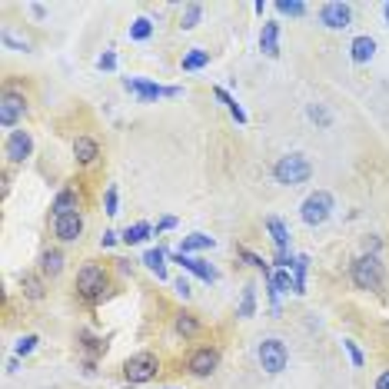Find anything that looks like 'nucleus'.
Segmentation results:
<instances>
[{
	"mask_svg": "<svg viewBox=\"0 0 389 389\" xmlns=\"http://www.w3.org/2000/svg\"><path fill=\"white\" fill-rule=\"evenodd\" d=\"M4 47H11V50H30V40L27 37H17L13 30L4 33Z\"/></svg>",
	"mask_w": 389,
	"mask_h": 389,
	"instance_id": "c9c22d12",
	"label": "nucleus"
},
{
	"mask_svg": "<svg viewBox=\"0 0 389 389\" xmlns=\"http://www.w3.org/2000/svg\"><path fill=\"white\" fill-rule=\"evenodd\" d=\"M320 23H323L326 30H346L353 23V7L343 4V0H326L323 7H320Z\"/></svg>",
	"mask_w": 389,
	"mask_h": 389,
	"instance_id": "6e6552de",
	"label": "nucleus"
},
{
	"mask_svg": "<svg viewBox=\"0 0 389 389\" xmlns=\"http://www.w3.org/2000/svg\"><path fill=\"white\" fill-rule=\"evenodd\" d=\"M200 17H203V4H186L184 13H180V27H184V30H193L196 23H200Z\"/></svg>",
	"mask_w": 389,
	"mask_h": 389,
	"instance_id": "7c9ffc66",
	"label": "nucleus"
},
{
	"mask_svg": "<svg viewBox=\"0 0 389 389\" xmlns=\"http://www.w3.org/2000/svg\"><path fill=\"white\" fill-rule=\"evenodd\" d=\"M213 247H216L213 237H206V233H190V237H184V243H180V253L193 256L200 249H213Z\"/></svg>",
	"mask_w": 389,
	"mask_h": 389,
	"instance_id": "aec40b11",
	"label": "nucleus"
},
{
	"mask_svg": "<svg viewBox=\"0 0 389 389\" xmlns=\"http://www.w3.org/2000/svg\"><path fill=\"white\" fill-rule=\"evenodd\" d=\"M176 227V216H163L160 223H157V233H163V230H173Z\"/></svg>",
	"mask_w": 389,
	"mask_h": 389,
	"instance_id": "a19ab883",
	"label": "nucleus"
},
{
	"mask_svg": "<svg viewBox=\"0 0 389 389\" xmlns=\"http://www.w3.org/2000/svg\"><path fill=\"white\" fill-rule=\"evenodd\" d=\"M153 233L150 223H133V227H127L123 233H120V243H127V247H137V243H143V239Z\"/></svg>",
	"mask_w": 389,
	"mask_h": 389,
	"instance_id": "a878e982",
	"label": "nucleus"
},
{
	"mask_svg": "<svg viewBox=\"0 0 389 389\" xmlns=\"http://www.w3.org/2000/svg\"><path fill=\"white\" fill-rule=\"evenodd\" d=\"M97 67L100 70H117V54H113V50H103V54L97 57Z\"/></svg>",
	"mask_w": 389,
	"mask_h": 389,
	"instance_id": "4c0bfd02",
	"label": "nucleus"
},
{
	"mask_svg": "<svg viewBox=\"0 0 389 389\" xmlns=\"http://www.w3.org/2000/svg\"><path fill=\"white\" fill-rule=\"evenodd\" d=\"M376 57V40L369 37V33H359V37H353V43H349V60L356 67L369 64Z\"/></svg>",
	"mask_w": 389,
	"mask_h": 389,
	"instance_id": "4468645a",
	"label": "nucleus"
},
{
	"mask_svg": "<svg viewBox=\"0 0 389 389\" xmlns=\"http://www.w3.org/2000/svg\"><path fill=\"white\" fill-rule=\"evenodd\" d=\"M157 373H160V356L150 353V349H140V353H133V356L123 363V376H127V383H133V386L150 383Z\"/></svg>",
	"mask_w": 389,
	"mask_h": 389,
	"instance_id": "39448f33",
	"label": "nucleus"
},
{
	"mask_svg": "<svg viewBox=\"0 0 389 389\" xmlns=\"http://www.w3.org/2000/svg\"><path fill=\"white\" fill-rule=\"evenodd\" d=\"M213 94H216V100H220V103H227V110H230V117L237 120V123H247V110L239 107L237 103V97H233V94H227V90H223V86H213Z\"/></svg>",
	"mask_w": 389,
	"mask_h": 389,
	"instance_id": "b1692460",
	"label": "nucleus"
},
{
	"mask_svg": "<svg viewBox=\"0 0 389 389\" xmlns=\"http://www.w3.org/2000/svg\"><path fill=\"white\" fill-rule=\"evenodd\" d=\"M30 13L33 17H47V7L43 4H30Z\"/></svg>",
	"mask_w": 389,
	"mask_h": 389,
	"instance_id": "37998d69",
	"label": "nucleus"
},
{
	"mask_svg": "<svg viewBox=\"0 0 389 389\" xmlns=\"http://www.w3.org/2000/svg\"><path fill=\"white\" fill-rule=\"evenodd\" d=\"M383 21H386V27H389V0L383 4Z\"/></svg>",
	"mask_w": 389,
	"mask_h": 389,
	"instance_id": "a18cd8bd",
	"label": "nucleus"
},
{
	"mask_svg": "<svg viewBox=\"0 0 389 389\" xmlns=\"http://www.w3.org/2000/svg\"><path fill=\"white\" fill-rule=\"evenodd\" d=\"M173 290H176V296H184V300H190V280H186V276H180V280L173 283Z\"/></svg>",
	"mask_w": 389,
	"mask_h": 389,
	"instance_id": "58836bf2",
	"label": "nucleus"
},
{
	"mask_svg": "<svg viewBox=\"0 0 389 389\" xmlns=\"http://www.w3.org/2000/svg\"><path fill=\"white\" fill-rule=\"evenodd\" d=\"M343 349L349 353V359H353V366L356 369H363V363H366V356H363V349H359L353 339H343Z\"/></svg>",
	"mask_w": 389,
	"mask_h": 389,
	"instance_id": "e433bc0d",
	"label": "nucleus"
},
{
	"mask_svg": "<svg viewBox=\"0 0 389 389\" xmlns=\"http://www.w3.org/2000/svg\"><path fill=\"white\" fill-rule=\"evenodd\" d=\"M170 259H173V263H180L186 273H193L196 280H203V283H216V280H220V273H216L213 266H210L206 259H200V256H186V253L176 249V253H170Z\"/></svg>",
	"mask_w": 389,
	"mask_h": 389,
	"instance_id": "f8f14e48",
	"label": "nucleus"
},
{
	"mask_svg": "<svg viewBox=\"0 0 389 389\" xmlns=\"http://www.w3.org/2000/svg\"><path fill=\"white\" fill-rule=\"evenodd\" d=\"M84 233V216L80 213H67V216H54V237L60 243H77Z\"/></svg>",
	"mask_w": 389,
	"mask_h": 389,
	"instance_id": "ddd939ff",
	"label": "nucleus"
},
{
	"mask_svg": "<svg viewBox=\"0 0 389 389\" xmlns=\"http://www.w3.org/2000/svg\"><path fill=\"white\" fill-rule=\"evenodd\" d=\"M239 256H243V259H247V263H249V266H253V270H259V273H263V280H266V276H270V263H266V259H263V256H256V253H253V249H247V247H239Z\"/></svg>",
	"mask_w": 389,
	"mask_h": 389,
	"instance_id": "2f4dec72",
	"label": "nucleus"
},
{
	"mask_svg": "<svg viewBox=\"0 0 389 389\" xmlns=\"http://www.w3.org/2000/svg\"><path fill=\"white\" fill-rule=\"evenodd\" d=\"M120 239V233H113V230H107V233H103V237H100V247L107 249V247H113V243H117Z\"/></svg>",
	"mask_w": 389,
	"mask_h": 389,
	"instance_id": "ea45409f",
	"label": "nucleus"
},
{
	"mask_svg": "<svg viewBox=\"0 0 389 389\" xmlns=\"http://www.w3.org/2000/svg\"><path fill=\"white\" fill-rule=\"evenodd\" d=\"M256 356H259V366L266 369L270 376H280L283 369H286V363H290V349H286L283 339L270 336V339H263V343H259Z\"/></svg>",
	"mask_w": 389,
	"mask_h": 389,
	"instance_id": "423d86ee",
	"label": "nucleus"
},
{
	"mask_svg": "<svg viewBox=\"0 0 389 389\" xmlns=\"http://www.w3.org/2000/svg\"><path fill=\"white\" fill-rule=\"evenodd\" d=\"M306 117L313 120L316 127H333V113H329V107H326V103H310V107H306Z\"/></svg>",
	"mask_w": 389,
	"mask_h": 389,
	"instance_id": "c85d7f7f",
	"label": "nucleus"
},
{
	"mask_svg": "<svg viewBox=\"0 0 389 389\" xmlns=\"http://www.w3.org/2000/svg\"><path fill=\"white\" fill-rule=\"evenodd\" d=\"M180 67H184V70H203V67H210V54L200 50V47H193V50H186L184 54Z\"/></svg>",
	"mask_w": 389,
	"mask_h": 389,
	"instance_id": "cd10ccee",
	"label": "nucleus"
},
{
	"mask_svg": "<svg viewBox=\"0 0 389 389\" xmlns=\"http://www.w3.org/2000/svg\"><path fill=\"white\" fill-rule=\"evenodd\" d=\"M23 113H27V97L17 94V90H7L0 97V127L4 130L17 127V120H23Z\"/></svg>",
	"mask_w": 389,
	"mask_h": 389,
	"instance_id": "1a4fd4ad",
	"label": "nucleus"
},
{
	"mask_svg": "<svg viewBox=\"0 0 389 389\" xmlns=\"http://www.w3.org/2000/svg\"><path fill=\"white\" fill-rule=\"evenodd\" d=\"M276 11L286 13V17H303V13H306V4H303V0H276Z\"/></svg>",
	"mask_w": 389,
	"mask_h": 389,
	"instance_id": "473e14b6",
	"label": "nucleus"
},
{
	"mask_svg": "<svg viewBox=\"0 0 389 389\" xmlns=\"http://www.w3.org/2000/svg\"><path fill=\"white\" fill-rule=\"evenodd\" d=\"M110 290V273L103 270V266H97V263H86L84 270L77 273V296L86 303H100L103 296H107Z\"/></svg>",
	"mask_w": 389,
	"mask_h": 389,
	"instance_id": "f03ea898",
	"label": "nucleus"
},
{
	"mask_svg": "<svg viewBox=\"0 0 389 389\" xmlns=\"http://www.w3.org/2000/svg\"><path fill=\"white\" fill-rule=\"evenodd\" d=\"M259 50L266 57H280V21H266L259 30Z\"/></svg>",
	"mask_w": 389,
	"mask_h": 389,
	"instance_id": "2eb2a0df",
	"label": "nucleus"
},
{
	"mask_svg": "<svg viewBox=\"0 0 389 389\" xmlns=\"http://www.w3.org/2000/svg\"><path fill=\"white\" fill-rule=\"evenodd\" d=\"M74 157H77V163H84V167L97 163L100 143L94 140V137H77V140H74Z\"/></svg>",
	"mask_w": 389,
	"mask_h": 389,
	"instance_id": "dca6fc26",
	"label": "nucleus"
},
{
	"mask_svg": "<svg viewBox=\"0 0 389 389\" xmlns=\"http://www.w3.org/2000/svg\"><path fill=\"white\" fill-rule=\"evenodd\" d=\"M216 366H220V353H216L213 346H200V349H193L190 353V359H186V369L193 373V376H213Z\"/></svg>",
	"mask_w": 389,
	"mask_h": 389,
	"instance_id": "9d476101",
	"label": "nucleus"
},
{
	"mask_svg": "<svg viewBox=\"0 0 389 389\" xmlns=\"http://www.w3.org/2000/svg\"><path fill=\"white\" fill-rule=\"evenodd\" d=\"M153 37V21L150 17H137L130 23V40H150Z\"/></svg>",
	"mask_w": 389,
	"mask_h": 389,
	"instance_id": "c756f323",
	"label": "nucleus"
},
{
	"mask_svg": "<svg viewBox=\"0 0 389 389\" xmlns=\"http://www.w3.org/2000/svg\"><path fill=\"white\" fill-rule=\"evenodd\" d=\"M64 263H67V256L60 249H47L40 256V273L43 276H60V273H64Z\"/></svg>",
	"mask_w": 389,
	"mask_h": 389,
	"instance_id": "6ab92c4d",
	"label": "nucleus"
},
{
	"mask_svg": "<svg viewBox=\"0 0 389 389\" xmlns=\"http://www.w3.org/2000/svg\"><path fill=\"white\" fill-rule=\"evenodd\" d=\"M349 276L356 283V290H383V283H386V270H383L376 253H363V256L353 259Z\"/></svg>",
	"mask_w": 389,
	"mask_h": 389,
	"instance_id": "7ed1b4c3",
	"label": "nucleus"
},
{
	"mask_svg": "<svg viewBox=\"0 0 389 389\" xmlns=\"http://www.w3.org/2000/svg\"><path fill=\"white\" fill-rule=\"evenodd\" d=\"M237 316H239V320H253V316H256V286H253V283H247V286H243Z\"/></svg>",
	"mask_w": 389,
	"mask_h": 389,
	"instance_id": "412c9836",
	"label": "nucleus"
},
{
	"mask_svg": "<svg viewBox=\"0 0 389 389\" xmlns=\"http://www.w3.org/2000/svg\"><path fill=\"white\" fill-rule=\"evenodd\" d=\"M103 206H107V216H117V213H120V193H117V186H113V184L107 186V196H103Z\"/></svg>",
	"mask_w": 389,
	"mask_h": 389,
	"instance_id": "f704fd0d",
	"label": "nucleus"
},
{
	"mask_svg": "<svg viewBox=\"0 0 389 389\" xmlns=\"http://www.w3.org/2000/svg\"><path fill=\"white\" fill-rule=\"evenodd\" d=\"M173 329L184 336V339H193V336L200 333V320H196L193 313H176V320H173Z\"/></svg>",
	"mask_w": 389,
	"mask_h": 389,
	"instance_id": "393cba45",
	"label": "nucleus"
},
{
	"mask_svg": "<svg viewBox=\"0 0 389 389\" xmlns=\"http://www.w3.org/2000/svg\"><path fill=\"white\" fill-rule=\"evenodd\" d=\"M336 210V200L329 190H316V193H310L306 200H303L300 206V220L306 223V227H323L326 220L333 216Z\"/></svg>",
	"mask_w": 389,
	"mask_h": 389,
	"instance_id": "20e7f679",
	"label": "nucleus"
},
{
	"mask_svg": "<svg viewBox=\"0 0 389 389\" xmlns=\"http://www.w3.org/2000/svg\"><path fill=\"white\" fill-rule=\"evenodd\" d=\"M167 389H176V386H167Z\"/></svg>",
	"mask_w": 389,
	"mask_h": 389,
	"instance_id": "49530a36",
	"label": "nucleus"
},
{
	"mask_svg": "<svg viewBox=\"0 0 389 389\" xmlns=\"http://www.w3.org/2000/svg\"><path fill=\"white\" fill-rule=\"evenodd\" d=\"M54 216H67V213H80V193L77 190H60L54 196Z\"/></svg>",
	"mask_w": 389,
	"mask_h": 389,
	"instance_id": "f3484780",
	"label": "nucleus"
},
{
	"mask_svg": "<svg viewBox=\"0 0 389 389\" xmlns=\"http://www.w3.org/2000/svg\"><path fill=\"white\" fill-rule=\"evenodd\" d=\"M21 290L27 300H43L47 296V283H43V273H21Z\"/></svg>",
	"mask_w": 389,
	"mask_h": 389,
	"instance_id": "a211bd4d",
	"label": "nucleus"
},
{
	"mask_svg": "<svg viewBox=\"0 0 389 389\" xmlns=\"http://www.w3.org/2000/svg\"><path fill=\"white\" fill-rule=\"evenodd\" d=\"M33 153V137L27 130H11V137L4 143V157L11 163H23Z\"/></svg>",
	"mask_w": 389,
	"mask_h": 389,
	"instance_id": "9b49d317",
	"label": "nucleus"
},
{
	"mask_svg": "<svg viewBox=\"0 0 389 389\" xmlns=\"http://www.w3.org/2000/svg\"><path fill=\"white\" fill-rule=\"evenodd\" d=\"M143 266L157 273V280H167V253H163L160 247H157V249H147V253H143Z\"/></svg>",
	"mask_w": 389,
	"mask_h": 389,
	"instance_id": "5701e85b",
	"label": "nucleus"
},
{
	"mask_svg": "<svg viewBox=\"0 0 389 389\" xmlns=\"http://www.w3.org/2000/svg\"><path fill=\"white\" fill-rule=\"evenodd\" d=\"M273 176H276V184H283V186L310 184V176H313V163H310L306 153H286V157L276 160Z\"/></svg>",
	"mask_w": 389,
	"mask_h": 389,
	"instance_id": "f257e3e1",
	"label": "nucleus"
},
{
	"mask_svg": "<svg viewBox=\"0 0 389 389\" xmlns=\"http://www.w3.org/2000/svg\"><path fill=\"white\" fill-rule=\"evenodd\" d=\"M37 343H40V336L37 333H27V336H21V339H17V356H30L33 349H37Z\"/></svg>",
	"mask_w": 389,
	"mask_h": 389,
	"instance_id": "72a5a7b5",
	"label": "nucleus"
},
{
	"mask_svg": "<svg viewBox=\"0 0 389 389\" xmlns=\"http://www.w3.org/2000/svg\"><path fill=\"white\" fill-rule=\"evenodd\" d=\"M376 389H389V369H383L376 379Z\"/></svg>",
	"mask_w": 389,
	"mask_h": 389,
	"instance_id": "79ce46f5",
	"label": "nucleus"
},
{
	"mask_svg": "<svg viewBox=\"0 0 389 389\" xmlns=\"http://www.w3.org/2000/svg\"><path fill=\"white\" fill-rule=\"evenodd\" d=\"M17 369H21V356H13L11 363H7V373H17Z\"/></svg>",
	"mask_w": 389,
	"mask_h": 389,
	"instance_id": "c03bdc74",
	"label": "nucleus"
},
{
	"mask_svg": "<svg viewBox=\"0 0 389 389\" xmlns=\"http://www.w3.org/2000/svg\"><path fill=\"white\" fill-rule=\"evenodd\" d=\"M306 270H310V256H296V263H293V293H306Z\"/></svg>",
	"mask_w": 389,
	"mask_h": 389,
	"instance_id": "bb28decb",
	"label": "nucleus"
},
{
	"mask_svg": "<svg viewBox=\"0 0 389 389\" xmlns=\"http://www.w3.org/2000/svg\"><path fill=\"white\" fill-rule=\"evenodd\" d=\"M123 90H130L133 97H140L143 103H150L157 97H180L184 94L180 86H163V84H153V80H140V77H123Z\"/></svg>",
	"mask_w": 389,
	"mask_h": 389,
	"instance_id": "0eeeda50",
	"label": "nucleus"
},
{
	"mask_svg": "<svg viewBox=\"0 0 389 389\" xmlns=\"http://www.w3.org/2000/svg\"><path fill=\"white\" fill-rule=\"evenodd\" d=\"M266 230H270L276 249H290V230H286V223H283L280 216H266Z\"/></svg>",
	"mask_w": 389,
	"mask_h": 389,
	"instance_id": "4be33fe9",
	"label": "nucleus"
}]
</instances>
